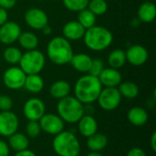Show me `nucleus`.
<instances>
[{
    "mask_svg": "<svg viewBox=\"0 0 156 156\" xmlns=\"http://www.w3.org/2000/svg\"><path fill=\"white\" fill-rule=\"evenodd\" d=\"M8 146L10 149L15 151L16 153L27 150L29 146V140L27 135L22 133H15L11 136L8 137Z\"/></svg>",
    "mask_w": 156,
    "mask_h": 156,
    "instance_id": "5701e85b",
    "label": "nucleus"
},
{
    "mask_svg": "<svg viewBox=\"0 0 156 156\" xmlns=\"http://www.w3.org/2000/svg\"><path fill=\"white\" fill-rule=\"evenodd\" d=\"M70 91H71L70 84L67 80H56L49 87L50 96L58 101L69 96Z\"/></svg>",
    "mask_w": 156,
    "mask_h": 156,
    "instance_id": "412c9836",
    "label": "nucleus"
},
{
    "mask_svg": "<svg viewBox=\"0 0 156 156\" xmlns=\"http://www.w3.org/2000/svg\"><path fill=\"white\" fill-rule=\"evenodd\" d=\"M22 54V51L18 48L10 45L5 48L3 52V58L6 63L10 65H17L21 59Z\"/></svg>",
    "mask_w": 156,
    "mask_h": 156,
    "instance_id": "cd10ccee",
    "label": "nucleus"
},
{
    "mask_svg": "<svg viewBox=\"0 0 156 156\" xmlns=\"http://www.w3.org/2000/svg\"><path fill=\"white\" fill-rule=\"evenodd\" d=\"M91 61L92 58L90 55L86 53H78L73 54L69 63L75 70L80 73H88L91 65Z\"/></svg>",
    "mask_w": 156,
    "mask_h": 156,
    "instance_id": "6ab92c4d",
    "label": "nucleus"
},
{
    "mask_svg": "<svg viewBox=\"0 0 156 156\" xmlns=\"http://www.w3.org/2000/svg\"><path fill=\"white\" fill-rule=\"evenodd\" d=\"M45 86L44 80L39 74L27 75L24 88L30 93H39Z\"/></svg>",
    "mask_w": 156,
    "mask_h": 156,
    "instance_id": "393cba45",
    "label": "nucleus"
},
{
    "mask_svg": "<svg viewBox=\"0 0 156 156\" xmlns=\"http://www.w3.org/2000/svg\"><path fill=\"white\" fill-rule=\"evenodd\" d=\"M14 156H37L36 154L28 149L27 150H24V151H21V152H17Z\"/></svg>",
    "mask_w": 156,
    "mask_h": 156,
    "instance_id": "ea45409f",
    "label": "nucleus"
},
{
    "mask_svg": "<svg viewBox=\"0 0 156 156\" xmlns=\"http://www.w3.org/2000/svg\"><path fill=\"white\" fill-rule=\"evenodd\" d=\"M19 120L16 113L11 111L0 112V135L9 137L17 132Z\"/></svg>",
    "mask_w": 156,
    "mask_h": 156,
    "instance_id": "f8f14e48",
    "label": "nucleus"
},
{
    "mask_svg": "<svg viewBox=\"0 0 156 156\" xmlns=\"http://www.w3.org/2000/svg\"><path fill=\"white\" fill-rule=\"evenodd\" d=\"M45 64L46 57L37 49L28 50L23 53L18 63L19 68L26 73V75L39 74L43 70Z\"/></svg>",
    "mask_w": 156,
    "mask_h": 156,
    "instance_id": "423d86ee",
    "label": "nucleus"
},
{
    "mask_svg": "<svg viewBox=\"0 0 156 156\" xmlns=\"http://www.w3.org/2000/svg\"><path fill=\"white\" fill-rule=\"evenodd\" d=\"M82 38L85 46L92 51H103L113 42V35L111 30L97 25L86 29Z\"/></svg>",
    "mask_w": 156,
    "mask_h": 156,
    "instance_id": "7ed1b4c3",
    "label": "nucleus"
},
{
    "mask_svg": "<svg viewBox=\"0 0 156 156\" xmlns=\"http://www.w3.org/2000/svg\"><path fill=\"white\" fill-rule=\"evenodd\" d=\"M108 145V137L101 133H96L87 138V147L90 152H101Z\"/></svg>",
    "mask_w": 156,
    "mask_h": 156,
    "instance_id": "4be33fe9",
    "label": "nucleus"
},
{
    "mask_svg": "<svg viewBox=\"0 0 156 156\" xmlns=\"http://www.w3.org/2000/svg\"><path fill=\"white\" fill-rule=\"evenodd\" d=\"M107 62L110 68L120 69H122L126 61V55H125V50L121 49V48H115L112 51L110 52L108 55Z\"/></svg>",
    "mask_w": 156,
    "mask_h": 156,
    "instance_id": "a878e982",
    "label": "nucleus"
},
{
    "mask_svg": "<svg viewBox=\"0 0 156 156\" xmlns=\"http://www.w3.org/2000/svg\"><path fill=\"white\" fill-rule=\"evenodd\" d=\"M10 148L8 144L3 140H0V156H9Z\"/></svg>",
    "mask_w": 156,
    "mask_h": 156,
    "instance_id": "c9c22d12",
    "label": "nucleus"
},
{
    "mask_svg": "<svg viewBox=\"0 0 156 156\" xmlns=\"http://www.w3.org/2000/svg\"><path fill=\"white\" fill-rule=\"evenodd\" d=\"M127 118L131 124L134 126H144L148 122L149 115L145 109L135 106L129 110L127 113Z\"/></svg>",
    "mask_w": 156,
    "mask_h": 156,
    "instance_id": "aec40b11",
    "label": "nucleus"
},
{
    "mask_svg": "<svg viewBox=\"0 0 156 156\" xmlns=\"http://www.w3.org/2000/svg\"><path fill=\"white\" fill-rule=\"evenodd\" d=\"M96 20H97V16L91 11H90L88 8H85V9L78 12L77 21L85 29H88V28L95 26L96 25Z\"/></svg>",
    "mask_w": 156,
    "mask_h": 156,
    "instance_id": "c85d7f7f",
    "label": "nucleus"
},
{
    "mask_svg": "<svg viewBox=\"0 0 156 156\" xmlns=\"http://www.w3.org/2000/svg\"><path fill=\"white\" fill-rule=\"evenodd\" d=\"M79 156H80V155H79Z\"/></svg>",
    "mask_w": 156,
    "mask_h": 156,
    "instance_id": "49530a36",
    "label": "nucleus"
},
{
    "mask_svg": "<svg viewBox=\"0 0 156 156\" xmlns=\"http://www.w3.org/2000/svg\"><path fill=\"white\" fill-rule=\"evenodd\" d=\"M146 1H154V0H146Z\"/></svg>",
    "mask_w": 156,
    "mask_h": 156,
    "instance_id": "c03bdc74",
    "label": "nucleus"
},
{
    "mask_svg": "<svg viewBox=\"0 0 156 156\" xmlns=\"http://www.w3.org/2000/svg\"><path fill=\"white\" fill-rule=\"evenodd\" d=\"M41 131L50 135H57L64 131L65 122L62 119L54 113H45L38 121Z\"/></svg>",
    "mask_w": 156,
    "mask_h": 156,
    "instance_id": "1a4fd4ad",
    "label": "nucleus"
},
{
    "mask_svg": "<svg viewBox=\"0 0 156 156\" xmlns=\"http://www.w3.org/2000/svg\"><path fill=\"white\" fill-rule=\"evenodd\" d=\"M41 31H42V33H43L44 35L49 36V35H51V33H52V27L48 24V25H46V26L41 29Z\"/></svg>",
    "mask_w": 156,
    "mask_h": 156,
    "instance_id": "a19ab883",
    "label": "nucleus"
},
{
    "mask_svg": "<svg viewBox=\"0 0 156 156\" xmlns=\"http://www.w3.org/2000/svg\"><path fill=\"white\" fill-rule=\"evenodd\" d=\"M39 1H44V0H39Z\"/></svg>",
    "mask_w": 156,
    "mask_h": 156,
    "instance_id": "a18cd8bd",
    "label": "nucleus"
},
{
    "mask_svg": "<svg viewBox=\"0 0 156 156\" xmlns=\"http://www.w3.org/2000/svg\"><path fill=\"white\" fill-rule=\"evenodd\" d=\"M99 78L85 74L78 79L74 86V97L83 105L91 104L97 101V99L102 90Z\"/></svg>",
    "mask_w": 156,
    "mask_h": 156,
    "instance_id": "f257e3e1",
    "label": "nucleus"
},
{
    "mask_svg": "<svg viewBox=\"0 0 156 156\" xmlns=\"http://www.w3.org/2000/svg\"><path fill=\"white\" fill-rule=\"evenodd\" d=\"M90 0H62L66 9L71 12H80L87 8Z\"/></svg>",
    "mask_w": 156,
    "mask_h": 156,
    "instance_id": "7c9ffc66",
    "label": "nucleus"
},
{
    "mask_svg": "<svg viewBox=\"0 0 156 156\" xmlns=\"http://www.w3.org/2000/svg\"><path fill=\"white\" fill-rule=\"evenodd\" d=\"M142 23L140 22V20L136 17L135 19H133L132 21H131V26L133 27H139L140 25H141Z\"/></svg>",
    "mask_w": 156,
    "mask_h": 156,
    "instance_id": "79ce46f5",
    "label": "nucleus"
},
{
    "mask_svg": "<svg viewBox=\"0 0 156 156\" xmlns=\"http://www.w3.org/2000/svg\"><path fill=\"white\" fill-rule=\"evenodd\" d=\"M26 77V73L19 67L13 66L5 70L3 74V83L7 89L17 90L24 88Z\"/></svg>",
    "mask_w": 156,
    "mask_h": 156,
    "instance_id": "6e6552de",
    "label": "nucleus"
},
{
    "mask_svg": "<svg viewBox=\"0 0 156 156\" xmlns=\"http://www.w3.org/2000/svg\"><path fill=\"white\" fill-rule=\"evenodd\" d=\"M85 30L86 29L77 20H70L63 26L62 37L69 41H77L82 39Z\"/></svg>",
    "mask_w": 156,
    "mask_h": 156,
    "instance_id": "dca6fc26",
    "label": "nucleus"
},
{
    "mask_svg": "<svg viewBox=\"0 0 156 156\" xmlns=\"http://www.w3.org/2000/svg\"><path fill=\"white\" fill-rule=\"evenodd\" d=\"M57 113L67 123H77L85 113L84 105L74 96H67L58 100Z\"/></svg>",
    "mask_w": 156,
    "mask_h": 156,
    "instance_id": "20e7f679",
    "label": "nucleus"
},
{
    "mask_svg": "<svg viewBox=\"0 0 156 156\" xmlns=\"http://www.w3.org/2000/svg\"><path fill=\"white\" fill-rule=\"evenodd\" d=\"M8 20V12L7 10L0 7V27Z\"/></svg>",
    "mask_w": 156,
    "mask_h": 156,
    "instance_id": "4c0bfd02",
    "label": "nucleus"
},
{
    "mask_svg": "<svg viewBox=\"0 0 156 156\" xmlns=\"http://www.w3.org/2000/svg\"><path fill=\"white\" fill-rule=\"evenodd\" d=\"M150 147L151 149L156 152V132H154L151 135V138H150Z\"/></svg>",
    "mask_w": 156,
    "mask_h": 156,
    "instance_id": "58836bf2",
    "label": "nucleus"
},
{
    "mask_svg": "<svg viewBox=\"0 0 156 156\" xmlns=\"http://www.w3.org/2000/svg\"><path fill=\"white\" fill-rule=\"evenodd\" d=\"M108 3L106 0H90L87 8L96 16H101L108 11Z\"/></svg>",
    "mask_w": 156,
    "mask_h": 156,
    "instance_id": "c756f323",
    "label": "nucleus"
},
{
    "mask_svg": "<svg viewBox=\"0 0 156 156\" xmlns=\"http://www.w3.org/2000/svg\"><path fill=\"white\" fill-rule=\"evenodd\" d=\"M104 62L101 58H92L90 68L88 71V74L94 76V77H99V75L101 73V71L104 69Z\"/></svg>",
    "mask_w": 156,
    "mask_h": 156,
    "instance_id": "473e14b6",
    "label": "nucleus"
},
{
    "mask_svg": "<svg viewBox=\"0 0 156 156\" xmlns=\"http://www.w3.org/2000/svg\"><path fill=\"white\" fill-rule=\"evenodd\" d=\"M86 156H103L100 152H90Z\"/></svg>",
    "mask_w": 156,
    "mask_h": 156,
    "instance_id": "37998d69",
    "label": "nucleus"
},
{
    "mask_svg": "<svg viewBox=\"0 0 156 156\" xmlns=\"http://www.w3.org/2000/svg\"><path fill=\"white\" fill-rule=\"evenodd\" d=\"M125 55L126 61L134 67L143 66L149 58V52L147 48L139 44L130 46L127 50H125Z\"/></svg>",
    "mask_w": 156,
    "mask_h": 156,
    "instance_id": "4468645a",
    "label": "nucleus"
},
{
    "mask_svg": "<svg viewBox=\"0 0 156 156\" xmlns=\"http://www.w3.org/2000/svg\"><path fill=\"white\" fill-rule=\"evenodd\" d=\"M13 100L10 96L7 95H0V111L1 112H6L11 111L13 107Z\"/></svg>",
    "mask_w": 156,
    "mask_h": 156,
    "instance_id": "72a5a7b5",
    "label": "nucleus"
},
{
    "mask_svg": "<svg viewBox=\"0 0 156 156\" xmlns=\"http://www.w3.org/2000/svg\"><path fill=\"white\" fill-rule=\"evenodd\" d=\"M24 20L30 28L41 30L46 25L48 24V16L40 8L32 7L26 11L24 15Z\"/></svg>",
    "mask_w": 156,
    "mask_h": 156,
    "instance_id": "9d476101",
    "label": "nucleus"
},
{
    "mask_svg": "<svg viewBox=\"0 0 156 156\" xmlns=\"http://www.w3.org/2000/svg\"><path fill=\"white\" fill-rule=\"evenodd\" d=\"M16 1L17 0H0V7L5 10L12 9L16 5Z\"/></svg>",
    "mask_w": 156,
    "mask_h": 156,
    "instance_id": "f704fd0d",
    "label": "nucleus"
},
{
    "mask_svg": "<svg viewBox=\"0 0 156 156\" xmlns=\"http://www.w3.org/2000/svg\"><path fill=\"white\" fill-rule=\"evenodd\" d=\"M41 133V128L38 122L36 121H28L26 126V133L27 136L29 138H37Z\"/></svg>",
    "mask_w": 156,
    "mask_h": 156,
    "instance_id": "2f4dec72",
    "label": "nucleus"
},
{
    "mask_svg": "<svg viewBox=\"0 0 156 156\" xmlns=\"http://www.w3.org/2000/svg\"><path fill=\"white\" fill-rule=\"evenodd\" d=\"M46 113V105L44 101L38 98L28 99L23 106V114L28 121L38 122Z\"/></svg>",
    "mask_w": 156,
    "mask_h": 156,
    "instance_id": "9b49d317",
    "label": "nucleus"
},
{
    "mask_svg": "<svg viewBox=\"0 0 156 156\" xmlns=\"http://www.w3.org/2000/svg\"><path fill=\"white\" fill-rule=\"evenodd\" d=\"M77 123L79 132L83 137L88 138L98 132V122L90 114H84Z\"/></svg>",
    "mask_w": 156,
    "mask_h": 156,
    "instance_id": "f3484780",
    "label": "nucleus"
},
{
    "mask_svg": "<svg viewBox=\"0 0 156 156\" xmlns=\"http://www.w3.org/2000/svg\"><path fill=\"white\" fill-rule=\"evenodd\" d=\"M98 78L104 88H117L122 81V76L119 69L110 67L104 68Z\"/></svg>",
    "mask_w": 156,
    "mask_h": 156,
    "instance_id": "2eb2a0df",
    "label": "nucleus"
},
{
    "mask_svg": "<svg viewBox=\"0 0 156 156\" xmlns=\"http://www.w3.org/2000/svg\"><path fill=\"white\" fill-rule=\"evenodd\" d=\"M21 32V27L16 22L7 20L0 27V42L10 46L17 41Z\"/></svg>",
    "mask_w": 156,
    "mask_h": 156,
    "instance_id": "ddd939ff",
    "label": "nucleus"
},
{
    "mask_svg": "<svg viewBox=\"0 0 156 156\" xmlns=\"http://www.w3.org/2000/svg\"><path fill=\"white\" fill-rule=\"evenodd\" d=\"M156 16V5L153 1H145L140 5L137 10V18L141 23L154 22Z\"/></svg>",
    "mask_w": 156,
    "mask_h": 156,
    "instance_id": "a211bd4d",
    "label": "nucleus"
},
{
    "mask_svg": "<svg viewBox=\"0 0 156 156\" xmlns=\"http://www.w3.org/2000/svg\"><path fill=\"white\" fill-rule=\"evenodd\" d=\"M126 156H147L146 153L139 147H133L131 150H129V152L127 153Z\"/></svg>",
    "mask_w": 156,
    "mask_h": 156,
    "instance_id": "e433bc0d",
    "label": "nucleus"
},
{
    "mask_svg": "<svg viewBox=\"0 0 156 156\" xmlns=\"http://www.w3.org/2000/svg\"><path fill=\"white\" fill-rule=\"evenodd\" d=\"M17 41H18L20 47L22 48H24L26 51L37 49V48L38 47V44H39L37 36L31 31L21 32Z\"/></svg>",
    "mask_w": 156,
    "mask_h": 156,
    "instance_id": "b1692460",
    "label": "nucleus"
},
{
    "mask_svg": "<svg viewBox=\"0 0 156 156\" xmlns=\"http://www.w3.org/2000/svg\"><path fill=\"white\" fill-rule=\"evenodd\" d=\"M122 98L118 88H102L97 101L102 110L111 112L120 106Z\"/></svg>",
    "mask_w": 156,
    "mask_h": 156,
    "instance_id": "0eeeda50",
    "label": "nucleus"
},
{
    "mask_svg": "<svg viewBox=\"0 0 156 156\" xmlns=\"http://www.w3.org/2000/svg\"><path fill=\"white\" fill-rule=\"evenodd\" d=\"M117 88L122 97L128 100L135 99L140 92L138 85L133 81H122Z\"/></svg>",
    "mask_w": 156,
    "mask_h": 156,
    "instance_id": "bb28decb",
    "label": "nucleus"
},
{
    "mask_svg": "<svg viewBox=\"0 0 156 156\" xmlns=\"http://www.w3.org/2000/svg\"><path fill=\"white\" fill-rule=\"evenodd\" d=\"M52 148L58 156H79L80 153V144L70 131H62L54 136Z\"/></svg>",
    "mask_w": 156,
    "mask_h": 156,
    "instance_id": "39448f33",
    "label": "nucleus"
},
{
    "mask_svg": "<svg viewBox=\"0 0 156 156\" xmlns=\"http://www.w3.org/2000/svg\"><path fill=\"white\" fill-rule=\"evenodd\" d=\"M73 54L74 52L70 41L63 37H54L48 43L47 56L55 65L63 66L69 64Z\"/></svg>",
    "mask_w": 156,
    "mask_h": 156,
    "instance_id": "f03ea898",
    "label": "nucleus"
}]
</instances>
